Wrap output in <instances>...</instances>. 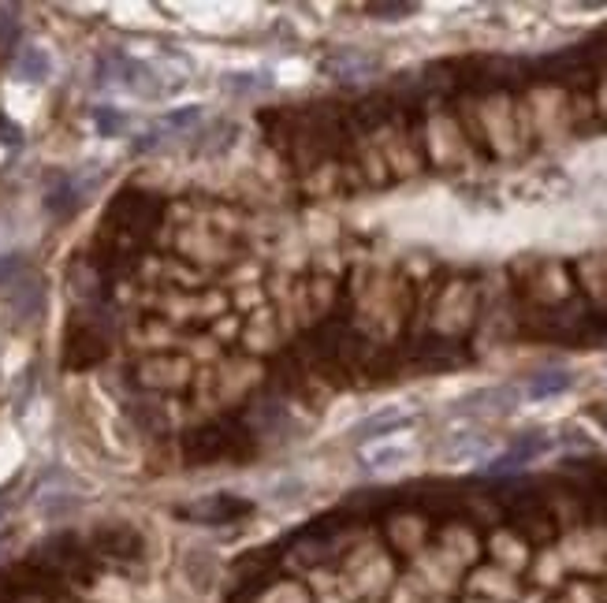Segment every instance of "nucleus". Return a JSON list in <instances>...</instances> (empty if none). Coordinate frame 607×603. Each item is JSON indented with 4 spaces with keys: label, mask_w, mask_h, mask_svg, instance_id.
I'll list each match as a JSON object with an SVG mask.
<instances>
[{
    "label": "nucleus",
    "mask_w": 607,
    "mask_h": 603,
    "mask_svg": "<svg viewBox=\"0 0 607 603\" xmlns=\"http://www.w3.org/2000/svg\"><path fill=\"white\" fill-rule=\"evenodd\" d=\"M518 402H521V387L500 384V387H481V391L459 398L451 414H511Z\"/></svg>",
    "instance_id": "f257e3e1"
},
{
    "label": "nucleus",
    "mask_w": 607,
    "mask_h": 603,
    "mask_svg": "<svg viewBox=\"0 0 607 603\" xmlns=\"http://www.w3.org/2000/svg\"><path fill=\"white\" fill-rule=\"evenodd\" d=\"M551 447V439L544 436H521L518 444H511L503 455H492L489 462H484V473H514L521 466H530L537 455H544Z\"/></svg>",
    "instance_id": "f03ea898"
},
{
    "label": "nucleus",
    "mask_w": 607,
    "mask_h": 603,
    "mask_svg": "<svg viewBox=\"0 0 607 603\" xmlns=\"http://www.w3.org/2000/svg\"><path fill=\"white\" fill-rule=\"evenodd\" d=\"M183 514L194 518V521H209V526H217V521H231V518L250 514V503L247 499H235V496H209V499L187 507Z\"/></svg>",
    "instance_id": "7ed1b4c3"
},
{
    "label": "nucleus",
    "mask_w": 607,
    "mask_h": 603,
    "mask_svg": "<svg viewBox=\"0 0 607 603\" xmlns=\"http://www.w3.org/2000/svg\"><path fill=\"white\" fill-rule=\"evenodd\" d=\"M105 357V339L94 336L90 328H78L67 336V350H64V361L71 369H90Z\"/></svg>",
    "instance_id": "20e7f679"
},
{
    "label": "nucleus",
    "mask_w": 607,
    "mask_h": 603,
    "mask_svg": "<svg viewBox=\"0 0 607 603\" xmlns=\"http://www.w3.org/2000/svg\"><path fill=\"white\" fill-rule=\"evenodd\" d=\"M443 458H448V462H489L492 458V439L489 436H481V432H462V436H455L451 439V444L448 447H443Z\"/></svg>",
    "instance_id": "39448f33"
},
{
    "label": "nucleus",
    "mask_w": 607,
    "mask_h": 603,
    "mask_svg": "<svg viewBox=\"0 0 607 603\" xmlns=\"http://www.w3.org/2000/svg\"><path fill=\"white\" fill-rule=\"evenodd\" d=\"M94 551L108 555V558H138L142 555V537L135 529H124V526H116V529H101L94 537Z\"/></svg>",
    "instance_id": "423d86ee"
},
{
    "label": "nucleus",
    "mask_w": 607,
    "mask_h": 603,
    "mask_svg": "<svg viewBox=\"0 0 607 603\" xmlns=\"http://www.w3.org/2000/svg\"><path fill=\"white\" fill-rule=\"evenodd\" d=\"M571 387H574V373L571 369H544V373L525 380L521 398H537L541 402V398H555V395L571 391Z\"/></svg>",
    "instance_id": "0eeeda50"
},
{
    "label": "nucleus",
    "mask_w": 607,
    "mask_h": 603,
    "mask_svg": "<svg viewBox=\"0 0 607 603\" xmlns=\"http://www.w3.org/2000/svg\"><path fill=\"white\" fill-rule=\"evenodd\" d=\"M414 417L407 414V410H380V414H373V417H366L358 428H354V439L358 444H369V439H380V436H391V432H399V428H407Z\"/></svg>",
    "instance_id": "6e6552de"
},
{
    "label": "nucleus",
    "mask_w": 607,
    "mask_h": 603,
    "mask_svg": "<svg viewBox=\"0 0 607 603\" xmlns=\"http://www.w3.org/2000/svg\"><path fill=\"white\" fill-rule=\"evenodd\" d=\"M49 75H53V56L46 49H37V45L19 49V56H15V78H23V83H46Z\"/></svg>",
    "instance_id": "1a4fd4ad"
},
{
    "label": "nucleus",
    "mask_w": 607,
    "mask_h": 603,
    "mask_svg": "<svg viewBox=\"0 0 607 603\" xmlns=\"http://www.w3.org/2000/svg\"><path fill=\"white\" fill-rule=\"evenodd\" d=\"M78 201H83V190H78V183L67 179V176H56L53 186H49V194H46V209L56 213V216H71V213L78 209Z\"/></svg>",
    "instance_id": "9d476101"
},
{
    "label": "nucleus",
    "mask_w": 607,
    "mask_h": 603,
    "mask_svg": "<svg viewBox=\"0 0 607 603\" xmlns=\"http://www.w3.org/2000/svg\"><path fill=\"white\" fill-rule=\"evenodd\" d=\"M410 447H402V444H380L366 455V466L369 469H395V466H407L410 462Z\"/></svg>",
    "instance_id": "9b49d317"
},
{
    "label": "nucleus",
    "mask_w": 607,
    "mask_h": 603,
    "mask_svg": "<svg viewBox=\"0 0 607 603\" xmlns=\"http://www.w3.org/2000/svg\"><path fill=\"white\" fill-rule=\"evenodd\" d=\"M224 86L231 94H254V90H272V71H238V75H228Z\"/></svg>",
    "instance_id": "f8f14e48"
},
{
    "label": "nucleus",
    "mask_w": 607,
    "mask_h": 603,
    "mask_svg": "<svg viewBox=\"0 0 607 603\" xmlns=\"http://www.w3.org/2000/svg\"><path fill=\"white\" fill-rule=\"evenodd\" d=\"M94 127H97L101 138H116V135H124L127 116L119 112V108H112V105H97L94 108Z\"/></svg>",
    "instance_id": "ddd939ff"
},
{
    "label": "nucleus",
    "mask_w": 607,
    "mask_h": 603,
    "mask_svg": "<svg viewBox=\"0 0 607 603\" xmlns=\"http://www.w3.org/2000/svg\"><path fill=\"white\" fill-rule=\"evenodd\" d=\"M15 309H19L23 317H30V313H37V309H42V284H37V279H26V284H19Z\"/></svg>",
    "instance_id": "4468645a"
},
{
    "label": "nucleus",
    "mask_w": 607,
    "mask_h": 603,
    "mask_svg": "<svg viewBox=\"0 0 607 603\" xmlns=\"http://www.w3.org/2000/svg\"><path fill=\"white\" fill-rule=\"evenodd\" d=\"M19 42V19H15V8H5L0 12V49H12Z\"/></svg>",
    "instance_id": "2eb2a0df"
},
{
    "label": "nucleus",
    "mask_w": 607,
    "mask_h": 603,
    "mask_svg": "<svg viewBox=\"0 0 607 603\" xmlns=\"http://www.w3.org/2000/svg\"><path fill=\"white\" fill-rule=\"evenodd\" d=\"M201 119V108L197 105H187V108H176V112H168L165 119H160V127H190V124H197Z\"/></svg>",
    "instance_id": "dca6fc26"
},
{
    "label": "nucleus",
    "mask_w": 607,
    "mask_h": 603,
    "mask_svg": "<svg viewBox=\"0 0 607 603\" xmlns=\"http://www.w3.org/2000/svg\"><path fill=\"white\" fill-rule=\"evenodd\" d=\"M0 146H8V149H15V146H23V127L19 124H12V119L0 112Z\"/></svg>",
    "instance_id": "f3484780"
},
{
    "label": "nucleus",
    "mask_w": 607,
    "mask_h": 603,
    "mask_svg": "<svg viewBox=\"0 0 607 603\" xmlns=\"http://www.w3.org/2000/svg\"><path fill=\"white\" fill-rule=\"evenodd\" d=\"M23 272V254H0V284H8Z\"/></svg>",
    "instance_id": "a211bd4d"
},
{
    "label": "nucleus",
    "mask_w": 607,
    "mask_h": 603,
    "mask_svg": "<svg viewBox=\"0 0 607 603\" xmlns=\"http://www.w3.org/2000/svg\"><path fill=\"white\" fill-rule=\"evenodd\" d=\"M369 12H373L377 19H402V15L414 12V5H373Z\"/></svg>",
    "instance_id": "6ab92c4d"
},
{
    "label": "nucleus",
    "mask_w": 607,
    "mask_h": 603,
    "mask_svg": "<svg viewBox=\"0 0 607 603\" xmlns=\"http://www.w3.org/2000/svg\"><path fill=\"white\" fill-rule=\"evenodd\" d=\"M603 428H607V421H603Z\"/></svg>",
    "instance_id": "aec40b11"
}]
</instances>
